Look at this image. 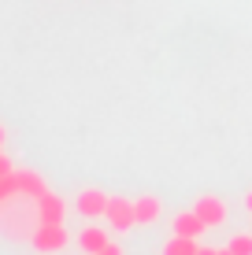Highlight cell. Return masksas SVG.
Instances as JSON below:
<instances>
[{
	"mask_svg": "<svg viewBox=\"0 0 252 255\" xmlns=\"http://www.w3.org/2000/svg\"><path fill=\"white\" fill-rule=\"evenodd\" d=\"M30 244H33L41 255H52V252H63L67 244H71V233L63 230V222H56V226L37 222V230L30 233Z\"/></svg>",
	"mask_w": 252,
	"mask_h": 255,
	"instance_id": "6da1fadb",
	"label": "cell"
},
{
	"mask_svg": "<svg viewBox=\"0 0 252 255\" xmlns=\"http://www.w3.org/2000/svg\"><path fill=\"white\" fill-rule=\"evenodd\" d=\"M104 218H108V226H111L115 233H126L130 226H137L134 200H126V196H111V200H108V211H104Z\"/></svg>",
	"mask_w": 252,
	"mask_h": 255,
	"instance_id": "7a4b0ae2",
	"label": "cell"
},
{
	"mask_svg": "<svg viewBox=\"0 0 252 255\" xmlns=\"http://www.w3.org/2000/svg\"><path fill=\"white\" fill-rule=\"evenodd\" d=\"M193 211L204 218V226H208V230L223 226V222H227V215H230V211H227V200H219V196H208V192L193 200Z\"/></svg>",
	"mask_w": 252,
	"mask_h": 255,
	"instance_id": "3957f363",
	"label": "cell"
},
{
	"mask_svg": "<svg viewBox=\"0 0 252 255\" xmlns=\"http://www.w3.org/2000/svg\"><path fill=\"white\" fill-rule=\"evenodd\" d=\"M108 192H100V189H82L78 192V200H74V207H78V215L82 218H104V211H108Z\"/></svg>",
	"mask_w": 252,
	"mask_h": 255,
	"instance_id": "277c9868",
	"label": "cell"
},
{
	"mask_svg": "<svg viewBox=\"0 0 252 255\" xmlns=\"http://www.w3.org/2000/svg\"><path fill=\"white\" fill-rule=\"evenodd\" d=\"M33 207H37V222H48V226L63 222V215H67V200L56 196V192H45L41 200H33Z\"/></svg>",
	"mask_w": 252,
	"mask_h": 255,
	"instance_id": "5b68a950",
	"label": "cell"
},
{
	"mask_svg": "<svg viewBox=\"0 0 252 255\" xmlns=\"http://www.w3.org/2000/svg\"><path fill=\"white\" fill-rule=\"evenodd\" d=\"M204 230H208L204 218L197 215L193 207H189V211H178V215L171 218V233H175V237H193V241H197V237H204Z\"/></svg>",
	"mask_w": 252,
	"mask_h": 255,
	"instance_id": "8992f818",
	"label": "cell"
},
{
	"mask_svg": "<svg viewBox=\"0 0 252 255\" xmlns=\"http://www.w3.org/2000/svg\"><path fill=\"white\" fill-rule=\"evenodd\" d=\"M74 241H78V248H82L85 255H97L100 248L111 244V233L104 230V226H82V233H78Z\"/></svg>",
	"mask_w": 252,
	"mask_h": 255,
	"instance_id": "52a82bcc",
	"label": "cell"
},
{
	"mask_svg": "<svg viewBox=\"0 0 252 255\" xmlns=\"http://www.w3.org/2000/svg\"><path fill=\"white\" fill-rule=\"evenodd\" d=\"M134 211H137V226H156L163 218V200L160 196H137L134 200Z\"/></svg>",
	"mask_w": 252,
	"mask_h": 255,
	"instance_id": "ba28073f",
	"label": "cell"
},
{
	"mask_svg": "<svg viewBox=\"0 0 252 255\" xmlns=\"http://www.w3.org/2000/svg\"><path fill=\"white\" fill-rule=\"evenodd\" d=\"M19 174V189H22V196H30V200H41L48 192V185H45V178H41L37 170H15Z\"/></svg>",
	"mask_w": 252,
	"mask_h": 255,
	"instance_id": "9c48e42d",
	"label": "cell"
},
{
	"mask_svg": "<svg viewBox=\"0 0 252 255\" xmlns=\"http://www.w3.org/2000/svg\"><path fill=\"white\" fill-rule=\"evenodd\" d=\"M201 252V244L193 241V237H175L171 233V241L163 244V255H197Z\"/></svg>",
	"mask_w": 252,
	"mask_h": 255,
	"instance_id": "30bf717a",
	"label": "cell"
},
{
	"mask_svg": "<svg viewBox=\"0 0 252 255\" xmlns=\"http://www.w3.org/2000/svg\"><path fill=\"white\" fill-rule=\"evenodd\" d=\"M227 248H230L234 255H252V233H234Z\"/></svg>",
	"mask_w": 252,
	"mask_h": 255,
	"instance_id": "8fae6325",
	"label": "cell"
},
{
	"mask_svg": "<svg viewBox=\"0 0 252 255\" xmlns=\"http://www.w3.org/2000/svg\"><path fill=\"white\" fill-rule=\"evenodd\" d=\"M7 174H15V166H11V159H7L4 152H0V178H7Z\"/></svg>",
	"mask_w": 252,
	"mask_h": 255,
	"instance_id": "7c38bea8",
	"label": "cell"
},
{
	"mask_svg": "<svg viewBox=\"0 0 252 255\" xmlns=\"http://www.w3.org/2000/svg\"><path fill=\"white\" fill-rule=\"evenodd\" d=\"M97 255H126V252H123V248H119V244H115V241H111V244H108V248H100Z\"/></svg>",
	"mask_w": 252,
	"mask_h": 255,
	"instance_id": "4fadbf2b",
	"label": "cell"
},
{
	"mask_svg": "<svg viewBox=\"0 0 252 255\" xmlns=\"http://www.w3.org/2000/svg\"><path fill=\"white\" fill-rule=\"evenodd\" d=\"M4 144H7V129H4V122H0V152H4Z\"/></svg>",
	"mask_w": 252,
	"mask_h": 255,
	"instance_id": "5bb4252c",
	"label": "cell"
},
{
	"mask_svg": "<svg viewBox=\"0 0 252 255\" xmlns=\"http://www.w3.org/2000/svg\"><path fill=\"white\" fill-rule=\"evenodd\" d=\"M245 211H249V215H252V189L245 192Z\"/></svg>",
	"mask_w": 252,
	"mask_h": 255,
	"instance_id": "9a60e30c",
	"label": "cell"
},
{
	"mask_svg": "<svg viewBox=\"0 0 252 255\" xmlns=\"http://www.w3.org/2000/svg\"><path fill=\"white\" fill-rule=\"evenodd\" d=\"M197 255H219V252H215V248H201V252H197Z\"/></svg>",
	"mask_w": 252,
	"mask_h": 255,
	"instance_id": "2e32d148",
	"label": "cell"
},
{
	"mask_svg": "<svg viewBox=\"0 0 252 255\" xmlns=\"http://www.w3.org/2000/svg\"><path fill=\"white\" fill-rule=\"evenodd\" d=\"M219 255H234V252H230V248H223V252H219Z\"/></svg>",
	"mask_w": 252,
	"mask_h": 255,
	"instance_id": "e0dca14e",
	"label": "cell"
},
{
	"mask_svg": "<svg viewBox=\"0 0 252 255\" xmlns=\"http://www.w3.org/2000/svg\"><path fill=\"white\" fill-rule=\"evenodd\" d=\"M0 207H4V200H0Z\"/></svg>",
	"mask_w": 252,
	"mask_h": 255,
	"instance_id": "ac0fdd59",
	"label": "cell"
}]
</instances>
